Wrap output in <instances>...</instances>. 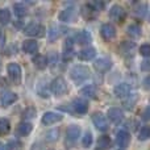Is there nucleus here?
<instances>
[{
	"label": "nucleus",
	"mask_w": 150,
	"mask_h": 150,
	"mask_svg": "<svg viewBox=\"0 0 150 150\" xmlns=\"http://www.w3.org/2000/svg\"><path fill=\"white\" fill-rule=\"evenodd\" d=\"M58 30L59 29L55 28V26H53V28H50V30L47 32V34H49V38L50 41H54V40L58 38V36H59V33H58Z\"/></svg>",
	"instance_id": "nucleus-36"
},
{
	"label": "nucleus",
	"mask_w": 150,
	"mask_h": 150,
	"mask_svg": "<svg viewBox=\"0 0 150 150\" xmlns=\"http://www.w3.org/2000/svg\"><path fill=\"white\" fill-rule=\"evenodd\" d=\"M33 63H34V66H36L37 69L44 70V69H46V66L49 65V59H47L45 55H42V54H37L36 57L33 58Z\"/></svg>",
	"instance_id": "nucleus-21"
},
{
	"label": "nucleus",
	"mask_w": 150,
	"mask_h": 150,
	"mask_svg": "<svg viewBox=\"0 0 150 150\" xmlns=\"http://www.w3.org/2000/svg\"><path fill=\"white\" fill-rule=\"evenodd\" d=\"M24 33L30 37H44L45 28L38 23H30L24 28Z\"/></svg>",
	"instance_id": "nucleus-3"
},
{
	"label": "nucleus",
	"mask_w": 150,
	"mask_h": 150,
	"mask_svg": "<svg viewBox=\"0 0 150 150\" xmlns=\"http://www.w3.org/2000/svg\"><path fill=\"white\" fill-rule=\"evenodd\" d=\"M11 130V122L7 119H0V136L8 134Z\"/></svg>",
	"instance_id": "nucleus-26"
},
{
	"label": "nucleus",
	"mask_w": 150,
	"mask_h": 150,
	"mask_svg": "<svg viewBox=\"0 0 150 150\" xmlns=\"http://www.w3.org/2000/svg\"><path fill=\"white\" fill-rule=\"evenodd\" d=\"M140 67H141V70H142V71H148V70H149V61L145 59L144 62H141V66H140Z\"/></svg>",
	"instance_id": "nucleus-41"
},
{
	"label": "nucleus",
	"mask_w": 150,
	"mask_h": 150,
	"mask_svg": "<svg viewBox=\"0 0 150 150\" xmlns=\"http://www.w3.org/2000/svg\"><path fill=\"white\" fill-rule=\"evenodd\" d=\"M37 92H38V95L41 96V98L47 99L50 96V88L47 87L46 84H40L38 88H37Z\"/></svg>",
	"instance_id": "nucleus-29"
},
{
	"label": "nucleus",
	"mask_w": 150,
	"mask_h": 150,
	"mask_svg": "<svg viewBox=\"0 0 150 150\" xmlns=\"http://www.w3.org/2000/svg\"><path fill=\"white\" fill-rule=\"evenodd\" d=\"M141 116H142L144 121H148V120H149V107H146V108L144 109V112H142V115H141Z\"/></svg>",
	"instance_id": "nucleus-40"
},
{
	"label": "nucleus",
	"mask_w": 150,
	"mask_h": 150,
	"mask_svg": "<svg viewBox=\"0 0 150 150\" xmlns=\"http://www.w3.org/2000/svg\"><path fill=\"white\" fill-rule=\"evenodd\" d=\"M70 76L75 83H82V82H86L91 76V71L87 66L78 65V66H74L70 70Z\"/></svg>",
	"instance_id": "nucleus-1"
},
{
	"label": "nucleus",
	"mask_w": 150,
	"mask_h": 150,
	"mask_svg": "<svg viewBox=\"0 0 150 150\" xmlns=\"http://www.w3.org/2000/svg\"><path fill=\"white\" fill-rule=\"evenodd\" d=\"M33 129V125L30 122H26V121H23L17 125V133L20 136H28L29 133L32 132Z\"/></svg>",
	"instance_id": "nucleus-23"
},
{
	"label": "nucleus",
	"mask_w": 150,
	"mask_h": 150,
	"mask_svg": "<svg viewBox=\"0 0 150 150\" xmlns=\"http://www.w3.org/2000/svg\"><path fill=\"white\" fill-rule=\"evenodd\" d=\"M144 88H145V90L149 88V76H146L145 79H144Z\"/></svg>",
	"instance_id": "nucleus-44"
},
{
	"label": "nucleus",
	"mask_w": 150,
	"mask_h": 150,
	"mask_svg": "<svg viewBox=\"0 0 150 150\" xmlns=\"http://www.w3.org/2000/svg\"><path fill=\"white\" fill-rule=\"evenodd\" d=\"M100 34L105 41H111V40H113L115 37H116V28L109 23L103 24L101 29H100Z\"/></svg>",
	"instance_id": "nucleus-7"
},
{
	"label": "nucleus",
	"mask_w": 150,
	"mask_h": 150,
	"mask_svg": "<svg viewBox=\"0 0 150 150\" xmlns=\"http://www.w3.org/2000/svg\"><path fill=\"white\" fill-rule=\"evenodd\" d=\"M75 42L79 45H84V44H88V42H91V40H92V36H91L90 32L87 30H79L76 34H75Z\"/></svg>",
	"instance_id": "nucleus-16"
},
{
	"label": "nucleus",
	"mask_w": 150,
	"mask_h": 150,
	"mask_svg": "<svg viewBox=\"0 0 150 150\" xmlns=\"http://www.w3.org/2000/svg\"><path fill=\"white\" fill-rule=\"evenodd\" d=\"M74 57V42L73 40H66L63 44V59L70 61Z\"/></svg>",
	"instance_id": "nucleus-15"
},
{
	"label": "nucleus",
	"mask_w": 150,
	"mask_h": 150,
	"mask_svg": "<svg viewBox=\"0 0 150 150\" xmlns=\"http://www.w3.org/2000/svg\"><path fill=\"white\" fill-rule=\"evenodd\" d=\"M0 150H11V145L9 144L0 142Z\"/></svg>",
	"instance_id": "nucleus-42"
},
{
	"label": "nucleus",
	"mask_w": 150,
	"mask_h": 150,
	"mask_svg": "<svg viewBox=\"0 0 150 150\" xmlns=\"http://www.w3.org/2000/svg\"><path fill=\"white\" fill-rule=\"evenodd\" d=\"M95 55H96V50L93 47H86V49H82L78 53V57H79L80 61H91L95 58Z\"/></svg>",
	"instance_id": "nucleus-17"
},
{
	"label": "nucleus",
	"mask_w": 150,
	"mask_h": 150,
	"mask_svg": "<svg viewBox=\"0 0 150 150\" xmlns=\"http://www.w3.org/2000/svg\"><path fill=\"white\" fill-rule=\"evenodd\" d=\"M134 47V42H129V41H124L121 45H120V50L122 53H128Z\"/></svg>",
	"instance_id": "nucleus-35"
},
{
	"label": "nucleus",
	"mask_w": 150,
	"mask_h": 150,
	"mask_svg": "<svg viewBox=\"0 0 150 150\" xmlns=\"http://www.w3.org/2000/svg\"><path fill=\"white\" fill-rule=\"evenodd\" d=\"M0 69H1V63H0Z\"/></svg>",
	"instance_id": "nucleus-46"
},
{
	"label": "nucleus",
	"mask_w": 150,
	"mask_h": 150,
	"mask_svg": "<svg viewBox=\"0 0 150 150\" xmlns=\"http://www.w3.org/2000/svg\"><path fill=\"white\" fill-rule=\"evenodd\" d=\"M140 53H141V55H144V57H148V55L150 54V46H149L148 44L141 45V47H140Z\"/></svg>",
	"instance_id": "nucleus-37"
},
{
	"label": "nucleus",
	"mask_w": 150,
	"mask_h": 150,
	"mask_svg": "<svg viewBox=\"0 0 150 150\" xmlns=\"http://www.w3.org/2000/svg\"><path fill=\"white\" fill-rule=\"evenodd\" d=\"M50 91L55 96H62L67 92V83L62 76H57L50 84Z\"/></svg>",
	"instance_id": "nucleus-2"
},
{
	"label": "nucleus",
	"mask_w": 150,
	"mask_h": 150,
	"mask_svg": "<svg viewBox=\"0 0 150 150\" xmlns=\"http://www.w3.org/2000/svg\"><path fill=\"white\" fill-rule=\"evenodd\" d=\"M137 99H138V98H137V95H136V93H134V95H130V98L128 99V100L124 101V108H125V109H129V111H130V109L134 107V104H136V101H137Z\"/></svg>",
	"instance_id": "nucleus-31"
},
{
	"label": "nucleus",
	"mask_w": 150,
	"mask_h": 150,
	"mask_svg": "<svg viewBox=\"0 0 150 150\" xmlns=\"http://www.w3.org/2000/svg\"><path fill=\"white\" fill-rule=\"evenodd\" d=\"M46 140L47 141H55L58 140V130H52L46 134Z\"/></svg>",
	"instance_id": "nucleus-38"
},
{
	"label": "nucleus",
	"mask_w": 150,
	"mask_h": 150,
	"mask_svg": "<svg viewBox=\"0 0 150 150\" xmlns=\"http://www.w3.org/2000/svg\"><path fill=\"white\" fill-rule=\"evenodd\" d=\"M107 116H108V119L111 120L112 122H116L117 124V122H120L124 119V112L120 108H111L107 112Z\"/></svg>",
	"instance_id": "nucleus-14"
},
{
	"label": "nucleus",
	"mask_w": 150,
	"mask_h": 150,
	"mask_svg": "<svg viewBox=\"0 0 150 150\" xmlns=\"http://www.w3.org/2000/svg\"><path fill=\"white\" fill-rule=\"evenodd\" d=\"M145 12H146V5L145 4H142V5H140V7L136 9V13H137L138 16H141V17H144V15H145Z\"/></svg>",
	"instance_id": "nucleus-39"
},
{
	"label": "nucleus",
	"mask_w": 150,
	"mask_h": 150,
	"mask_svg": "<svg viewBox=\"0 0 150 150\" xmlns=\"http://www.w3.org/2000/svg\"><path fill=\"white\" fill-rule=\"evenodd\" d=\"M7 71H8V76H9V79L12 80V83L20 84L21 83V67H20V65L16 62L9 63L7 67Z\"/></svg>",
	"instance_id": "nucleus-4"
},
{
	"label": "nucleus",
	"mask_w": 150,
	"mask_h": 150,
	"mask_svg": "<svg viewBox=\"0 0 150 150\" xmlns=\"http://www.w3.org/2000/svg\"><path fill=\"white\" fill-rule=\"evenodd\" d=\"M16 100H17V95H16L15 92H12V91H4V92L1 93V96H0V101H1V104L4 107L11 105V104H13Z\"/></svg>",
	"instance_id": "nucleus-12"
},
{
	"label": "nucleus",
	"mask_w": 150,
	"mask_h": 150,
	"mask_svg": "<svg viewBox=\"0 0 150 150\" xmlns=\"http://www.w3.org/2000/svg\"><path fill=\"white\" fill-rule=\"evenodd\" d=\"M92 122H93V125L98 128V130H100V132H105L109 128L107 117L104 116L103 113H100V112H96V113L92 115Z\"/></svg>",
	"instance_id": "nucleus-6"
},
{
	"label": "nucleus",
	"mask_w": 150,
	"mask_h": 150,
	"mask_svg": "<svg viewBox=\"0 0 150 150\" xmlns=\"http://www.w3.org/2000/svg\"><path fill=\"white\" fill-rule=\"evenodd\" d=\"M109 145H111V138H109L108 136H101V137H99V140H98V149L105 150L107 148H109Z\"/></svg>",
	"instance_id": "nucleus-25"
},
{
	"label": "nucleus",
	"mask_w": 150,
	"mask_h": 150,
	"mask_svg": "<svg viewBox=\"0 0 150 150\" xmlns=\"http://www.w3.org/2000/svg\"><path fill=\"white\" fill-rule=\"evenodd\" d=\"M116 144L120 148H127L130 144V134L125 130H120L116 136Z\"/></svg>",
	"instance_id": "nucleus-13"
},
{
	"label": "nucleus",
	"mask_w": 150,
	"mask_h": 150,
	"mask_svg": "<svg viewBox=\"0 0 150 150\" xmlns=\"http://www.w3.org/2000/svg\"><path fill=\"white\" fill-rule=\"evenodd\" d=\"M93 67L99 73H105L112 67V61L108 59V58H99L93 62Z\"/></svg>",
	"instance_id": "nucleus-9"
},
{
	"label": "nucleus",
	"mask_w": 150,
	"mask_h": 150,
	"mask_svg": "<svg viewBox=\"0 0 150 150\" xmlns=\"http://www.w3.org/2000/svg\"><path fill=\"white\" fill-rule=\"evenodd\" d=\"M109 17H111V20L116 21V23H124L125 17H127V12L119 4H115L109 9Z\"/></svg>",
	"instance_id": "nucleus-5"
},
{
	"label": "nucleus",
	"mask_w": 150,
	"mask_h": 150,
	"mask_svg": "<svg viewBox=\"0 0 150 150\" xmlns=\"http://www.w3.org/2000/svg\"><path fill=\"white\" fill-rule=\"evenodd\" d=\"M82 144L84 148H90L91 144H92V133L91 132H86L84 136H83V140H82Z\"/></svg>",
	"instance_id": "nucleus-32"
},
{
	"label": "nucleus",
	"mask_w": 150,
	"mask_h": 150,
	"mask_svg": "<svg viewBox=\"0 0 150 150\" xmlns=\"http://www.w3.org/2000/svg\"><path fill=\"white\" fill-rule=\"evenodd\" d=\"M73 107L75 111L80 115L86 113V112L88 111V103L86 100H83V99H75L73 103Z\"/></svg>",
	"instance_id": "nucleus-20"
},
{
	"label": "nucleus",
	"mask_w": 150,
	"mask_h": 150,
	"mask_svg": "<svg viewBox=\"0 0 150 150\" xmlns=\"http://www.w3.org/2000/svg\"><path fill=\"white\" fill-rule=\"evenodd\" d=\"M88 8H91V9L93 11V12H99V11H101L104 8V3L103 1H91L90 4H88Z\"/></svg>",
	"instance_id": "nucleus-34"
},
{
	"label": "nucleus",
	"mask_w": 150,
	"mask_h": 150,
	"mask_svg": "<svg viewBox=\"0 0 150 150\" xmlns=\"http://www.w3.org/2000/svg\"><path fill=\"white\" fill-rule=\"evenodd\" d=\"M113 92L117 98H125L130 92V86L128 83H119V84L115 86Z\"/></svg>",
	"instance_id": "nucleus-11"
},
{
	"label": "nucleus",
	"mask_w": 150,
	"mask_h": 150,
	"mask_svg": "<svg viewBox=\"0 0 150 150\" xmlns=\"http://www.w3.org/2000/svg\"><path fill=\"white\" fill-rule=\"evenodd\" d=\"M0 36H1V30H0Z\"/></svg>",
	"instance_id": "nucleus-45"
},
{
	"label": "nucleus",
	"mask_w": 150,
	"mask_h": 150,
	"mask_svg": "<svg viewBox=\"0 0 150 150\" xmlns=\"http://www.w3.org/2000/svg\"><path fill=\"white\" fill-rule=\"evenodd\" d=\"M11 21V12L7 8H3L0 9V24H8Z\"/></svg>",
	"instance_id": "nucleus-28"
},
{
	"label": "nucleus",
	"mask_w": 150,
	"mask_h": 150,
	"mask_svg": "<svg viewBox=\"0 0 150 150\" xmlns=\"http://www.w3.org/2000/svg\"><path fill=\"white\" fill-rule=\"evenodd\" d=\"M127 33L129 34L132 38H138V37H141V33H142V30H141L140 25H137V24H132V25L128 26Z\"/></svg>",
	"instance_id": "nucleus-24"
},
{
	"label": "nucleus",
	"mask_w": 150,
	"mask_h": 150,
	"mask_svg": "<svg viewBox=\"0 0 150 150\" xmlns=\"http://www.w3.org/2000/svg\"><path fill=\"white\" fill-rule=\"evenodd\" d=\"M50 58H52V65H55V62H58V57H57V54H55V53H52Z\"/></svg>",
	"instance_id": "nucleus-43"
},
{
	"label": "nucleus",
	"mask_w": 150,
	"mask_h": 150,
	"mask_svg": "<svg viewBox=\"0 0 150 150\" xmlns=\"http://www.w3.org/2000/svg\"><path fill=\"white\" fill-rule=\"evenodd\" d=\"M96 92H98V88H96V86H93V84H88V86H86V87H83L82 90H80V93H82L83 96L90 98V99L95 98Z\"/></svg>",
	"instance_id": "nucleus-22"
},
{
	"label": "nucleus",
	"mask_w": 150,
	"mask_h": 150,
	"mask_svg": "<svg viewBox=\"0 0 150 150\" xmlns=\"http://www.w3.org/2000/svg\"><path fill=\"white\" fill-rule=\"evenodd\" d=\"M36 113H37V111L34 107H28V108H25V111L23 112V116L25 120H30L36 116Z\"/></svg>",
	"instance_id": "nucleus-30"
},
{
	"label": "nucleus",
	"mask_w": 150,
	"mask_h": 150,
	"mask_svg": "<svg viewBox=\"0 0 150 150\" xmlns=\"http://www.w3.org/2000/svg\"><path fill=\"white\" fill-rule=\"evenodd\" d=\"M149 137H150V128L149 127L141 128L140 133H138V138H140V141H145V140H148Z\"/></svg>",
	"instance_id": "nucleus-33"
},
{
	"label": "nucleus",
	"mask_w": 150,
	"mask_h": 150,
	"mask_svg": "<svg viewBox=\"0 0 150 150\" xmlns=\"http://www.w3.org/2000/svg\"><path fill=\"white\" fill-rule=\"evenodd\" d=\"M74 16H75V9L73 7H69V8H65L63 11H61L58 18L61 21H63V23H70L74 18Z\"/></svg>",
	"instance_id": "nucleus-18"
},
{
	"label": "nucleus",
	"mask_w": 150,
	"mask_h": 150,
	"mask_svg": "<svg viewBox=\"0 0 150 150\" xmlns=\"http://www.w3.org/2000/svg\"><path fill=\"white\" fill-rule=\"evenodd\" d=\"M80 136V127L78 125H70L66 130V141L69 142H75L78 137Z\"/></svg>",
	"instance_id": "nucleus-10"
},
{
	"label": "nucleus",
	"mask_w": 150,
	"mask_h": 150,
	"mask_svg": "<svg viewBox=\"0 0 150 150\" xmlns=\"http://www.w3.org/2000/svg\"><path fill=\"white\" fill-rule=\"evenodd\" d=\"M23 50L24 53H28V54H34L38 50V44L34 40H26L23 44Z\"/></svg>",
	"instance_id": "nucleus-19"
},
{
	"label": "nucleus",
	"mask_w": 150,
	"mask_h": 150,
	"mask_svg": "<svg viewBox=\"0 0 150 150\" xmlns=\"http://www.w3.org/2000/svg\"><path fill=\"white\" fill-rule=\"evenodd\" d=\"M62 119H63V116L59 113H55V112H45L41 121L44 125H53V124H55V122L61 121Z\"/></svg>",
	"instance_id": "nucleus-8"
},
{
	"label": "nucleus",
	"mask_w": 150,
	"mask_h": 150,
	"mask_svg": "<svg viewBox=\"0 0 150 150\" xmlns=\"http://www.w3.org/2000/svg\"><path fill=\"white\" fill-rule=\"evenodd\" d=\"M13 11H15V15L18 16V17H24V16L28 13L26 7L24 4H21V3H17V4L13 5Z\"/></svg>",
	"instance_id": "nucleus-27"
}]
</instances>
